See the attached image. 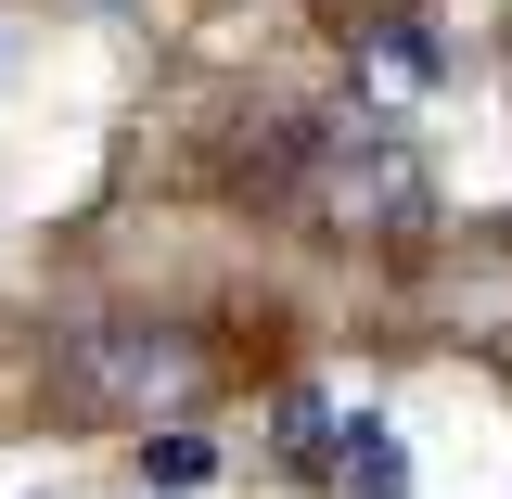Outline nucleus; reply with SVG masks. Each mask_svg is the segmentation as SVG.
I'll return each instance as SVG.
<instances>
[{
	"label": "nucleus",
	"mask_w": 512,
	"mask_h": 499,
	"mask_svg": "<svg viewBox=\"0 0 512 499\" xmlns=\"http://www.w3.org/2000/svg\"><path fill=\"white\" fill-rule=\"evenodd\" d=\"M295 205H308L320 231H346V244H410L436 218V154L410 128H384V116H320Z\"/></svg>",
	"instance_id": "f257e3e1"
},
{
	"label": "nucleus",
	"mask_w": 512,
	"mask_h": 499,
	"mask_svg": "<svg viewBox=\"0 0 512 499\" xmlns=\"http://www.w3.org/2000/svg\"><path fill=\"white\" fill-rule=\"evenodd\" d=\"M52 384L77 410H103V423H154V410H192L205 359L167 320H64L52 333Z\"/></svg>",
	"instance_id": "f03ea898"
},
{
	"label": "nucleus",
	"mask_w": 512,
	"mask_h": 499,
	"mask_svg": "<svg viewBox=\"0 0 512 499\" xmlns=\"http://www.w3.org/2000/svg\"><path fill=\"white\" fill-rule=\"evenodd\" d=\"M346 90L372 103V116H410L423 90H436V26L410 13V26H359L346 39Z\"/></svg>",
	"instance_id": "7ed1b4c3"
},
{
	"label": "nucleus",
	"mask_w": 512,
	"mask_h": 499,
	"mask_svg": "<svg viewBox=\"0 0 512 499\" xmlns=\"http://www.w3.org/2000/svg\"><path fill=\"white\" fill-rule=\"evenodd\" d=\"M333 499H410V461H397V423H384V410L346 423V448H333Z\"/></svg>",
	"instance_id": "20e7f679"
},
{
	"label": "nucleus",
	"mask_w": 512,
	"mask_h": 499,
	"mask_svg": "<svg viewBox=\"0 0 512 499\" xmlns=\"http://www.w3.org/2000/svg\"><path fill=\"white\" fill-rule=\"evenodd\" d=\"M154 487H205V436H154Z\"/></svg>",
	"instance_id": "39448f33"
},
{
	"label": "nucleus",
	"mask_w": 512,
	"mask_h": 499,
	"mask_svg": "<svg viewBox=\"0 0 512 499\" xmlns=\"http://www.w3.org/2000/svg\"><path fill=\"white\" fill-rule=\"evenodd\" d=\"M320 13H333V26H346V39H359V26H410V13H423V0H320Z\"/></svg>",
	"instance_id": "423d86ee"
}]
</instances>
